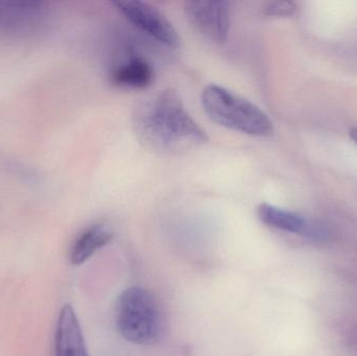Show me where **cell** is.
Here are the masks:
<instances>
[{"instance_id": "cell-1", "label": "cell", "mask_w": 357, "mask_h": 356, "mask_svg": "<svg viewBox=\"0 0 357 356\" xmlns=\"http://www.w3.org/2000/svg\"><path fill=\"white\" fill-rule=\"evenodd\" d=\"M133 127L140 144L163 154H178L208 141L207 133L185 108L177 92L163 90L137 107Z\"/></svg>"}, {"instance_id": "cell-10", "label": "cell", "mask_w": 357, "mask_h": 356, "mask_svg": "<svg viewBox=\"0 0 357 356\" xmlns=\"http://www.w3.org/2000/svg\"><path fill=\"white\" fill-rule=\"evenodd\" d=\"M110 79L117 87L146 89L154 81V69L146 59L132 56L113 69Z\"/></svg>"}, {"instance_id": "cell-3", "label": "cell", "mask_w": 357, "mask_h": 356, "mask_svg": "<svg viewBox=\"0 0 357 356\" xmlns=\"http://www.w3.org/2000/svg\"><path fill=\"white\" fill-rule=\"evenodd\" d=\"M202 106L213 123L226 129L255 137L273 132L272 121L264 111L220 86L209 85L203 90Z\"/></svg>"}, {"instance_id": "cell-2", "label": "cell", "mask_w": 357, "mask_h": 356, "mask_svg": "<svg viewBox=\"0 0 357 356\" xmlns=\"http://www.w3.org/2000/svg\"><path fill=\"white\" fill-rule=\"evenodd\" d=\"M115 323L125 340L139 346L158 344L167 332V319L160 303L142 286H132L119 295Z\"/></svg>"}, {"instance_id": "cell-11", "label": "cell", "mask_w": 357, "mask_h": 356, "mask_svg": "<svg viewBox=\"0 0 357 356\" xmlns=\"http://www.w3.org/2000/svg\"><path fill=\"white\" fill-rule=\"evenodd\" d=\"M296 4L291 1L271 2L266 6L264 13L268 16L287 17L295 14Z\"/></svg>"}, {"instance_id": "cell-6", "label": "cell", "mask_w": 357, "mask_h": 356, "mask_svg": "<svg viewBox=\"0 0 357 356\" xmlns=\"http://www.w3.org/2000/svg\"><path fill=\"white\" fill-rule=\"evenodd\" d=\"M185 14L195 31L206 39L224 43L230 31V4L227 1L185 2Z\"/></svg>"}, {"instance_id": "cell-9", "label": "cell", "mask_w": 357, "mask_h": 356, "mask_svg": "<svg viewBox=\"0 0 357 356\" xmlns=\"http://www.w3.org/2000/svg\"><path fill=\"white\" fill-rule=\"evenodd\" d=\"M112 238L113 230L108 223L98 222L88 226L77 234L71 244L69 261L75 265H83L106 247Z\"/></svg>"}, {"instance_id": "cell-7", "label": "cell", "mask_w": 357, "mask_h": 356, "mask_svg": "<svg viewBox=\"0 0 357 356\" xmlns=\"http://www.w3.org/2000/svg\"><path fill=\"white\" fill-rule=\"evenodd\" d=\"M257 215L264 225L279 231L296 234L310 240H323L327 233L320 226L314 225L302 215L293 211L285 210L273 206L268 203H261L258 206Z\"/></svg>"}, {"instance_id": "cell-12", "label": "cell", "mask_w": 357, "mask_h": 356, "mask_svg": "<svg viewBox=\"0 0 357 356\" xmlns=\"http://www.w3.org/2000/svg\"><path fill=\"white\" fill-rule=\"evenodd\" d=\"M350 137H351V139L357 144V127L350 131Z\"/></svg>"}, {"instance_id": "cell-5", "label": "cell", "mask_w": 357, "mask_h": 356, "mask_svg": "<svg viewBox=\"0 0 357 356\" xmlns=\"http://www.w3.org/2000/svg\"><path fill=\"white\" fill-rule=\"evenodd\" d=\"M113 6L136 27L169 47H178L180 37L171 21L152 4L139 0L114 1Z\"/></svg>"}, {"instance_id": "cell-8", "label": "cell", "mask_w": 357, "mask_h": 356, "mask_svg": "<svg viewBox=\"0 0 357 356\" xmlns=\"http://www.w3.org/2000/svg\"><path fill=\"white\" fill-rule=\"evenodd\" d=\"M56 356H89L81 324L75 309L64 305L59 314L54 336Z\"/></svg>"}, {"instance_id": "cell-4", "label": "cell", "mask_w": 357, "mask_h": 356, "mask_svg": "<svg viewBox=\"0 0 357 356\" xmlns=\"http://www.w3.org/2000/svg\"><path fill=\"white\" fill-rule=\"evenodd\" d=\"M52 21L48 3L35 0H0V31L15 37L43 33Z\"/></svg>"}]
</instances>
